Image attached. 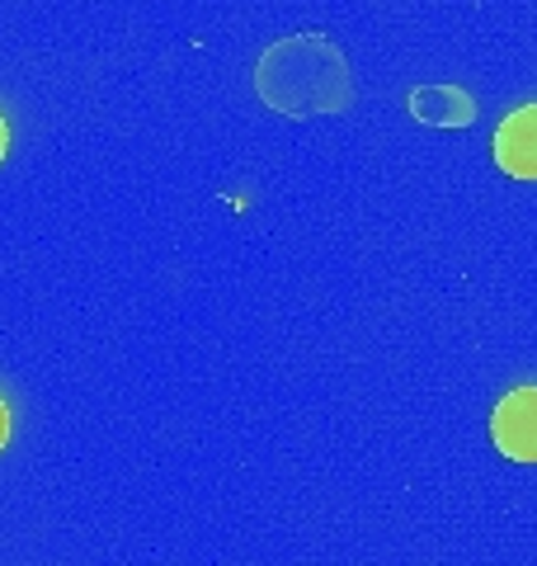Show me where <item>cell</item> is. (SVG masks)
Listing matches in <instances>:
<instances>
[{
	"instance_id": "1",
	"label": "cell",
	"mask_w": 537,
	"mask_h": 566,
	"mask_svg": "<svg viewBox=\"0 0 537 566\" xmlns=\"http://www.w3.org/2000/svg\"><path fill=\"white\" fill-rule=\"evenodd\" d=\"M255 85L264 104L307 118V114H335L345 109L354 85H349V66L339 57V48L330 39H316V33H293V39L274 43L260 57Z\"/></svg>"
},
{
	"instance_id": "4",
	"label": "cell",
	"mask_w": 537,
	"mask_h": 566,
	"mask_svg": "<svg viewBox=\"0 0 537 566\" xmlns=\"http://www.w3.org/2000/svg\"><path fill=\"white\" fill-rule=\"evenodd\" d=\"M410 114L424 123H439V128H457V123L476 118V104L462 91H415L410 95Z\"/></svg>"
},
{
	"instance_id": "6",
	"label": "cell",
	"mask_w": 537,
	"mask_h": 566,
	"mask_svg": "<svg viewBox=\"0 0 537 566\" xmlns=\"http://www.w3.org/2000/svg\"><path fill=\"white\" fill-rule=\"evenodd\" d=\"M6 147H10V128H6V118H0V161H6Z\"/></svg>"
},
{
	"instance_id": "2",
	"label": "cell",
	"mask_w": 537,
	"mask_h": 566,
	"mask_svg": "<svg viewBox=\"0 0 537 566\" xmlns=\"http://www.w3.org/2000/svg\"><path fill=\"white\" fill-rule=\"evenodd\" d=\"M495 449L514 458V463H537V387H518V392L499 397L491 416Z\"/></svg>"
},
{
	"instance_id": "5",
	"label": "cell",
	"mask_w": 537,
	"mask_h": 566,
	"mask_svg": "<svg viewBox=\"0 0 537 566\" xmlns=\"http://www.w3.org/2000/svg\"><path fill=\"white\" fill-rule=\"evenodd\" d=\"M6 439H10V406L0 401V449H6Z\"/></svg>"
},
{
	"instance_id": "3",
	"label": "cell",
	"mask_w": 537,
	"mask_h": 566,
	"mask_svg": "<svg viewBox=\"0 0 537 566\" xmlns=\"http://www.w3.org/2000/svg\"><path fill=\"white\" fill-rule=\"evenodd\" d=\"M495 166L514 180H537V104L514 109L495 133Z\"/></svg>"
}]
</instances>
